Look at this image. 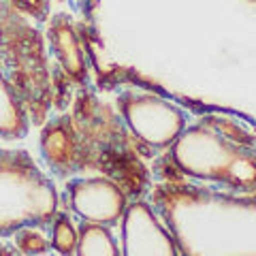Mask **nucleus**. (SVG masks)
Instances as JSON below:
<instances>
[{
    "label": "nucleus",
    "mask_w": 256,
    "mask_h": 256,
    "mask_svg": "<svg viewBox=\"0 0 256 256\" xmlns=\"http://www.w3.org/2000/svg\"><path fill=\"white\" fill-rule=\"evenodd\" d=\"M175 156H178V164L182 169H188L190 164L196 162H205V160H216V162L207 164L196 178H210L214 182L224 180L230 184H250L256 178V169L248 162V158L239 152V148L226 146L214 134H210L205 143L198 130L184 134V139L178 143Z\"/></svg>",
    "instance_id": "f03ea898"
},
{
    "label": "nucleus",
    "mask_w": 256,
    "mask_h": 256,
    "mask_svg": "<svg viewBox=\"0 0 256 256\" xmlns=\"http://www.w3.org/2000/svg\"><path fill=\"white\" fill-rule=\"evenodd\" d=\"M79 256H92V254H105V256H118L122 254L116 237L111 235L107 224L96 222H84L77 230V252Z\"/></svg>",
    "instance_id": "6e6552de"
},
{
    "label": "nucleus",
    "mask_w": 256,
    "mask_h": 256,
    "mask_svg": "<svg viewBox=\"0 0 256 256\" xmlns=\"http://www.w3.org/2000/svg\"><path fill=\"white\" fill-rule=\"evenodd\" d=\"M0 254H2V250H0Z\"/></svg>",
    "instance_id": "f8f14e48"
},
{
    "label": "nucleus",
    "mask_w": 256,
    "mask_h": 256,
    "mask_svg": "<svg viewBox=\"0 0 256 256\" xmlns=\"http://www.w3.org/2000/svg\"><path fill=\"white\" fill-rule=\"evenodd\" d=\"M9 2L22 11L34 15L36 20H43L47 13V0H9Z\"/></svg>",
    "instance_id": "9b49d317"
},
{
    "label": "nucleus",
    "mask_w": 256,
    "mask_h": 256,
    "mask_svg": "<svg viewBox=\"0 0 256 256\" xmlns=\"http://www.w3.org/2000/svg\"><path fill=\"white\" fill-rule=\"evenodd\" d=\"M56 216V190L28 154L0 148V235L43 226Z\"/></svg>",
    "instance_id": "f257e3e1"
},
{
    "label": "nucleus",
    "mask_w": 256,
    "mask_h": 256,
    "mask_svg": "<svg viewBox=\"0 0 256 256\" xmlns=\"http://www.w3.org/2000/svg\"><path fill=\"white\" fill-rule=\"evenodd\" d=\"M120 109L130 130L148 146L166 148L184 130L180 109L152 94H126L120 100Z\"/></svg>",
    "instance_id": "7ed1b4c3"
},
{
    "label": "nucleus",
    "mask_w": 256,
    "mask_h": 256,
    "mask_svg": "<svg viewBox=\"0 0 256 256\" xmlns=\"http://www.w3.org/2000/svg\"><path fill=\"white\" fill-rule=\"evenodd\" d=\"M15 246H18L20 252H24V254H43L52 248V242L45 239L43 230H38L34 226H24L18 230Z\"/></svg>",
    "instance_id": "9d476101"
},
{
    "label": "nucleus",
    "mask_w": 256,
    "mask_h": 256,
    "mask_svg": "<svg viewBox=\"0 0 256 256\" xmlns=\"http://www.w3.org/2000/svg\"><path fill=\"white\" fill-rule=\"evenodd\" d=\"M50 41L54 47L56 58L60 60L66 73L73 75V79H84L86 75V64L82 56V47L75 36L70 24L64 18H56L50 28Z\"/></svg>",
    "instance_id": "423d86ee"
},
{
    "label": "nucleus",
    "mask_w": 256,
    "mask_h": 256,
    "mask_svg": "<svg viewBox=\"0 0 256 256\" xmlns=\"http://www.w3.org/2000/svg\"><path fill=\"white\" fill-rule=\"evenodd\" d=\"M122 254H178L171 235L146 203H132L122 216Z\"/></svg>",
    "instance_id": "39448f33"
},
{
    "label": "nucleus",
    "mask_w": 256,
    "mask_h": 256,
    "mask_svg": "<svg viewBox=\"0 0 256 256\" xmlns=\"http://www.w3.org/2000/svg\"><path fill=\"white\" fill-rule=\"evenodd\" d=\"M52 248L60 254L77 252V230L66 214H58L52 224Z\"/></svg>",
    "instance_id": "1a4fd4ad"
},
{
    "label": "nucleus",
    "mask_w": 256,
    "mask_h": 256,
    "mask_svg": "<svg viewBox=\"0 0 256 256\" xmlns=\"http://www.w3.org/2000/svg\"><path fill=\"white\" fill-rule=\"evenodd\" d=\"M68 201L84 222H96L114 226L126 210V196L118 184L105 178L75 180L68 184Z\"/></svg>",
    "instance_id": "20e7f679"
},
{
    "label": "nucleus",
    "mask_w": 256,
    "mask_h": 256,
    "mask_svg": "<svg viewBox=\"0 0 256 256\" xmlns=\"http://www.w3.org/2000/svg\"><path fill=\"white\" fill-rule=\"evenodd\" d=\"M28 130L26 111L22 107V100L6 82V77L0 70V137L2 139H22Z\"/></svg>",
    "instance_id": "0eeeda50"
}]
</instances>
